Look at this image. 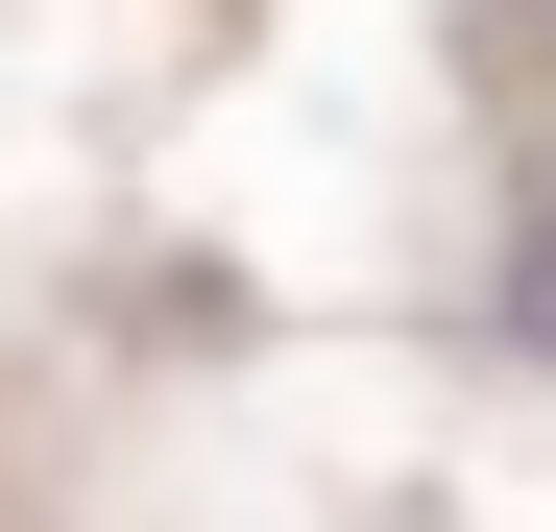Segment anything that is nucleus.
Wrapping results in <instances>:
<instances>
[{"instance_id": "1", "label": "nucleus", "mask_w": 556, "mask_h": 532, "mask_svg": "<svg viewBox=\"0 0 556 532\" xmlns=\"http://www.w3.org/2000/svg\"><path fill=\"white\" fill-rule=\"evenodd\" d=\"M508 315H532V364H556V194H532V242H508Z\"/></svg>"}]
</instances>
